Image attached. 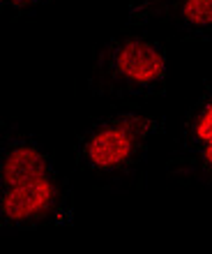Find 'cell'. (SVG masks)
I'll use <instances>...</instances> for the list:
<instances>
[{
  "label": "cell",
  "instance_id": "obj_5",
  "mask_svg": "<svg viewBox=\"0 0 212 254\" xmlns=\"http://www.w3.org/2000/svg\"><path fill=\"white\" fill-rule=\"evenodd\" d=\"M182 14L194 26H208L212 23V0H185Z\"/></svg>",
  "mask_w": 212,
  "mask_h": 254
},
{
  "label": "cell",
  "instance_id": "obj_3",
  "mask_svg": "<svg viewBox=\"0 0 212 254\" xmlns=\"http://www.w3.org/2000/svg\"><path fill=\"white\" fill-rule=\"evenodd\" d=\"M51 199H53V185L47 178H42V181L9 190L7 196L2 199V210H5L9 220H26L30 215L40 213Z\"/></svg>",
  "mask_w": 212,
  "mask_h": 254
},
{
  "label": "cell",
  "instance_id": "obj_8",
  "mask_svg": "<svg viewBox=\"0 0 212 254\" xmlns=\"http://www.w3.org/2000/svg\"><path fill=\"white\" fill-rule=\"evenodd\" d=\"M203 157H206V162L212 167V143H208V146H206V150H203Z\"/></svg>",
  "mask_w": 212,
  "mask_h": 254
},
{
  "label": "cell",
  "instance_id": "obj_6",
  "mask_svg": "<svg viewBox=\"0 0 212 254\" xmlns=\"http://www.w3.org/2000/svg\"><path fill=\"white\" fill-rule=\"evenodd\" d=\"M196 136H199L201 141L212 143V102L208 104L206 114L199 118V125H196Z\"/></svg>",
  "mask_w": 212,
  "mask_h": 254
},
{
  "label": "cell",
  "instance_id": "obj_4",
  "mask_svg": "<svg viewBox=\"0 0 212 254\" xmlns=\"http://www.w3.org/2000/svg\"><path fill=\"white\" fill-rule=\"evenodd\" d=\"M47 174V162L35 148H16L7 155L2 164V178L9 188L42 181Z\"/></svg>",
  "mask_w": 212,
  "mask_h": 254
},
{
  "label": "cell",
  "instance_id": "obj_1",
  "mask_svg": "<svg viewBox=\"0 0 212 254\" xmlns=\"http://www.w3.org/2000/svg\"><path fill=\"white\" fill-rule=\"evenodd\" d=\"M164 58L148 42H129L120 49L118 69L136 83H150L164 74Z\"/></svg>",
  "mask_w": 212,
  "mask_h": 254
},
{
  "label": "cell",
  "instance_id": "obj_2",
  "mask_svg": "<svg viewBox=\"0 0 212 254\" xmlns=\"http://www.w3.org/2000/svg\"><path fill=\"white\" fill-rule=\"evenodd\" d=\"M134 136L125 129V125L106 127L88 141V157L97 167H115L125 162L134 150Z\"/></svg>",
  "mask_w": 212,
  "mask_h": 254
},
{
  "label": "cell",
  "instance_id": "obj_7",
  "mask_svg": "<svg viewBox=\"0 0 212 254\" xmlns=\"http://www.w3.org/2000/svg\"><path fill=\"white\" fill-rule=\"evenodd\" d=\"M120 125H125V129L132 134L134 139H141V136L150 129V121H146V118H127V121H122Z\"/></svg>",
  "mask_w": 212,
  "mask_h": 254
},
{
  "label": "cell",
  "instance_id": "obj_9",
  "mask_svg": "<svg viewBox=\"0 0 212 254\" xmlns=\"http://www.w3.org/2000/svg\"><path fill=\"white\" fill-rule=\"evenodd\" d=\"M12 2H16V5H23V2H30V0H12Z\"/></svg>",
  "mask_w": 212,
  "mask_h": 254
}]
</instances>
